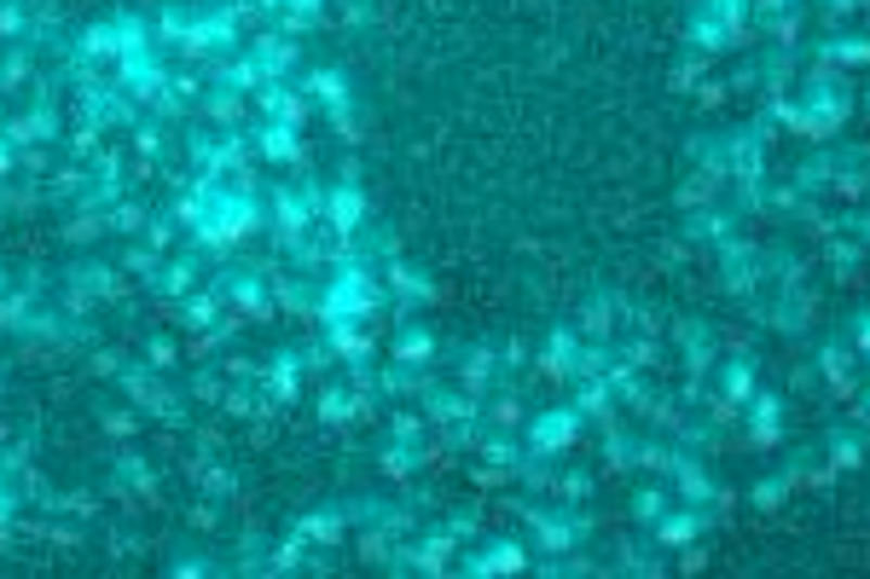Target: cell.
Segmentation results:
<instances>
[{
    "mask_svg": "<svg viewBox=\"0 0 870 579\" xmlns=\"http://www.w3.org/2000/svg\"><path fill=\"white\" fill-rule=\"evenodd\" d=\"M389 308V290H383L372 261H348L331 267V279H320V296H314V325H337V319H378Z\"/></svg>",
    "mask_w": 870,
    "mask_h": 579,
    "instance_id": "cell-1",
    "label": "cell"
},
{
    "mask_svg": "<svg viewBox=\"0 0 870 579\" xmlns=\"http://www.w3.org/2000/svg\"><path fill=\"white\" fill-rule=\"evenodd\" d=\"M239 41H244V18L232 12V0H215V7H197L187 41H180L175 53H187V59H221V53H232Z\"/></svg>",
    "mask_w": 870,
    "mask_h": 579,
    "instance_id": "cell-2",
    "label": "cell"
},
{
    "mask_svg": "<svg viewBox=\"0 0 870 579\" xmlns=\"http://www.w3.org/2000/svg\"><path fill=\"white\" fill-rule=\"evenodd\" d=\"M209 284L239 319H273V272L267 267H221Z\"/></svg>",
    "mask_w": 870,
    "mask_h": 579,
    "instance_id": "cell-3",
    "label": "cell"
},
{
    "mask_svg": "<svg viewBox=\"0 0 870 579\" xmlns=\"http://www.w3.org/2000/svg\"><path fill=\"white\" fill-rule=\"evenodd\" d=\"M76 116H81V123H93V128H133V123H140L133 99L116 88V81H99V76L76 81Z\"/></svg>",
    "mask_w": 870,
    "mask_h": 579,
    "instance_id": "cell-4",
    "label": "cell"
},
{
    "mask_svg": "<svg viewBox=\"0 0 870 579\" xmlns=\"http://www.w3.org/2000/svg\"><path fill=\"white\" fill-rule=\"evenodd\" d=\"M111 81L145 111V99H152L163 81H169V70H163V47H128V53H116Z\"/></svg>",
    "mask_w": 870,
    "mask_h": 579,
    "instance_id": "cell-5",
    "label": "cell"
},
{
    "mask_svg": "<svg viewBox=\"0 0 870 579\" xmlns=\"http://www.w3.org/2000/svg\"><path fill=\"white\" fill-rule=\"evenodd\" d=\"M0 133H7L18 151H29V145H59V140H64V133H59V105H53L47 93H36L18 116H7V128H0Z\"/></svg>",
    "mask_w": 870,
    "mask_h": 579,
    "instance_id": "cell-6",
    "label": "cell"
},
{
    "mask_svg": "<svg viewBox=\"0 0 870 579\" xmlns=\"http://www.w3.org/2000/svg\"><path fill=\"white\" fill-rule=\"evenodd\" d=\"M250 145H256V157L261 163H273V168H296L308 157V145H303V128H291V123H273V116H261L256 128H250Z\"/></svg>",
    "mask_w": 870,
    "mask_h": 579,
    "instance_id": "cell-7",
    "label": "cell"
},
{
    "mask_svg": "<svg viewBox=\"0 0 870 579\" xmlns=\"http://www.w3.org/2000/svg\"><path fill=\"white\" fill-rule=\"evenodd\" d=\"M366 220H372V197L360 192V180L325 185V209H320V227H325V232H360Z\"/></svg>",
    "mask_w": 870,
    "mask_h": 579,
    "instance_id": "cell-8",
    "label": "cell"
},
{
    "mask_svg": "<svg viewBox=\"0 0 870 579\" xmlns=\"http://www.w3.org/2000/svg\"><path fill=\"white\" fill-rule=\"evenodd\" d=\"M111 499L123 504H157V469L140 452H116L111 458Z\"/></svg>",
    "mask_w": 870,
    "mask_h": 579,
    "instance_id": "cell-9",
    "label": "cell"
},
{
    "mask_svg": "<svg viewBox=\"0 0 870 579\" xmlns=\"http://www.w3.org/2000/svg\"><path fill=\"white\" fill-rule=\"evenodd\" d=\"M303 377H308V371H303V353H296V348H279L273 360L261 365L256 388H261V400H273L279 412H284V406H296V395H303Z\"/></svg>",
    "mask_w": 870,
    "mask_h": 579,
    "instance_id": "cell-10",
    "label": "cell"
},
{
    "mask_svg": "<svg viewBox=\"0 0 870 579\" xmlns=\"http://www.w3.org/2000/svg\"><path fill=\"white\" fill-rule=\"evenodd\" d=\"M244 53L261 64V76H267V81H284V76H296V70H303V41L279 36V29H267V36H256V41L244 47Z\"/></svg>",
    "mask_w": 870,
    "mask_h": 579,
    "instance_id": "cell-11",
    "label": "cell"
},
{
    "mask_svg": "<svg viewBox=\"0 0 870 579\" xmlns=\"http://www.w3.org/2000/svg\"><path fill=\"white\" fill-rule=\"evenodd\" d=\"M325 336V348H331V360L337 365H372V353H378V336L360 325V319H337V325H320Z\"/></svg>",
    "mask_w": 870,
    "mask_h": 579,
    "instance_id": "cell-12",
    "label": "cell"
},
{
    "mask_svg": "<svg viewBox=\"0 0 870 579\" xmlns=\"http://www.w3.org/2000/svg\"><path fill=\"white\" fill-rule=\"evenodd\" d=\"M204 261H209V255L197 249V244H192L187 255H163V272L152 279V290H157L163 301H180L187 290H197V284H204Z\"/></svg>",
    "mask_w": 870,
    "mask_h": 579,
    "instance_id": "cell-13",
    "label": "cell"
},
{
    "mask_svg": "<svg viewBox=\"0 0 870 579\" xmlns=\"http://www.w3.org/2000/svg\"><path fill=\"white\" fill-rule=\"evenodd\" d=\"M175 319H180L187 331H209V325H221V319H227L221 290H215V284H197V290H187V296L175 301Z\"/></svg>",
    "mask_w": 870,
    "mask_h": 579,
    "instance_id": "cell-14",
    "label": "cell"
},
{
    "mask_svg": "<svg viewBox=\"0 0 870 579\" xmlns=\"http://www.w3.org/2000/svg\"><path fill=\"white\" fill-rule=\"evenodd\" d=\"M187 481H197V492H204V499H239V469H227L221 458H187Z\"/></svg>",
    "mask_w": 870,
    "mask_h": 579,
    "instance_id": "cell-15",
    "label": "cell"
},
{
    "mask_svg": "<svg viewBox=\"0 0 870 579\" xmlns=\"http://www.w3.org/2000/svg\"><path fill=\"white\" fill-rule=\"evenodd\" d=\"M296 533H303L308 544H320V551H331V544H343V533H348V510L343 504L303 510V516H296Z\"/></svg>",
    "mask_w": 870,
    "mask_h": 579,
    "instance_id": "cell-16",
    "label": "cell"
},
{
    "mask_svg": "<svg viewBox=\"0 0 870 579\" xmlns=\"http://www.w3.org/2000/svg\"><path fill=\"white\" fill-rule=\"evenodd\" d=\"M303 93L314 99V111H348L355 105V93H348V76L343 70H331V64H320V70H308L303 76Z\"/></svg>",
    "mask_w": 870,
    "mask_h": 579,
    "instance_id": "cell-17",
    "label": "cell"
},
{
    "mask_svg": "<svg viewBox=\"0 0 870 579\" xmlns=\"http://www.w3.org/2000/svg\"><path fill=\"white\" fill-rule=\"evenodd\" d=\"M378 279H383V290H389L395 301H430V296H435V284H430L418 267H407V261H400V255H395V261H383V267H378Z\"/></svg>",
    "mask_w": 870,
    "mask_h": 579,
    "instance_id": "cell-18",
    "label": "cell"
},
{
    "mask_svg": "<svg viewBox=\"0 0 870 579\" xmlns=\"http://www.w3.org/2000/svg\"><path fill=\"white\" fill-rule=\"evenodd\" d=\"M197 111L209 116L215 128H244V116H250V99L244 93H232V88H204V99H197Z\"/></svg>",
    "mask_w": 870,
    "mask_h": 579,
    "instance_id": "cell-19",
    "label": "cell"
},
{
    "mask_svg": "<svg viewBox=\"0 0 870 579\" xmlns=\"http://www.w3.org/2000/svg\"><path fill=\"white\" fill-rule=\"evenodd\" d=\"M128 151L140 163H163L169 157V123H157V116H140V123L128 128Z\"/></svg>",
    "mask_w": 870,
    "mask_h": 579,
    "instance_id": "cell-20",
    "label": "cell"
},
{
    "mask_svg": "<svg viewBox=\"0 0 870 579\" xmlns=\"http://www.w3.org/2000/svg\"><path fill=\"white\" fill-rule=\"evenodd\" d=\"M145 220H152V209H145V203L133 197V192H123V197H116L111 209H105V237H140Z\"/></svg>",
    "mask_w": 870,
    "mask_h": 579,
    "instance_id": "cell-21",
    "label": "cell"
},
{
    "mask_svg": "<svg viewBox=\"0 0 870 579\" xmlns=\"http://www.w3.org/2000/svg\"><path fill=\"white\" fill-rule=\"evenodd\" d=\"M192 18H197L192 0H163V7H157V24H152L157 47H180V41H187V29H192Z\"/></svg>",
    "mask_w": 870,
    "mask_h": 579,
    "instance_id": "cell-22",
    "label": "cell"
},
{
    "mask_svg": "<svg viewBox=\"0 0 870 579\" xmlns=\"http://www.w3.org/2000/svg\"><path fill=\"white\" fill-rule=\"evenodd\" d=\"M528 440H534V452H558V447H568V440H575V412H546V417L528 429Z\"/></svg>",
    "mask_w": 870,
    "mask_h": 579,
    "instance_id": "cell-23",
    "label": "cell"
},
{
    "mask_svg": "<svg viewBox=\"0 0 870 579\" xmlns=\"http://www.w3.org/2000/svg\"><path fill=\"white\" fill-rule=\"evenodd\" d=\"M29 76H36V59H29V41H12L7 53H0V93H18V88H29Z\"/></svg>",
    "mask_w": 870,
    "mask_h": 579,
    "instance_id": "cell-24",
    "label": "cell"
},
{
    "mask_svg": "<svg viewBox=\"0 0 870 579\" xmlns=\"http://www.w3.org/2000/svg\"><path fill=\"white\" fill-rule=\"evenodd\" d=\"M36 296H41L36 284H12L7 296H0V331H7V336H18V325H24L29 313H36Z\"/></svg>",
    "mask_w": 870,
    "mask_h": 579,
    "instance_id": "cell-25",
    "label": "cell"
},
{
    "mask_svg": "<svg viewBox=\"0 0 870 579\" xmlns=\"http://www.w3.org/2000/svg\"><path fill=\"white\" fill-rule=\"evenodd\" d=\"M308 556H314L308 539L291 527V539H279L273 551H267V574H296V568H308Z\"/></svg>",
    "mask_w": 870,
    "mask_h": 579,
    "instance_id": "cell-26",
    "label": "cell"
},
{
    "mask_svg": "<svg viewBox=\"0 0 870 579\" xmlns=\"http://www.w3.org/2000/svg\"><path fill=\"white\" fill-rule=\"evenodd\" d=\"M145 417L169 423V429H180V423H192V417H187V395H180V388H169V383H157V395L145 400Z\"/></svg>",
    "mask_w": 870,
    "mask_h": 579,
    "instance_id": "cell-27",
    "label": "cell"
},
{
    "mask_svg": "<svg viewBox=\"0 0 870 579\" xmlns=\"http://www.w3.org/2000/svg\"><path fill=\"white\" fill-rule=\"evenodd\" d=\"M430 353H435V336H430L424 325H400V331H395V360H400V365H424Z\"/></svg>",
    "mask_w": 870,
    "mask_h": 579,
    "instance_id": "cell-28",
    "label": "cell"
},
{
    "mask_svg": "<svg viewBox=\"0 0 870 579\" xmlns=\"http://www.w3.org/2000/svg\"><path fill=\"white\" fill-rule=\"evenodd\" d=\"M18 522H24V492H18L12 475H0V551L12 544V527Z\"/></svg>",
    "mask_w": 870,
    "mask_h": 579,
    "instance_id": "cell-29",
    "label": "cell"
},
{
    "mask_svg": "<svg viewBox=\"0 0 870 579\" xmlns=\"http://www.w3.org/2000/svg\"><path fill=\"white\" fill-rule=\"evenodd\" d=\"M140 360L152 365V371H163V377H169V371H175L180 360H187V353H180V343H175L169 331H152V336H145V353H140Z\"/></svg>",
    "mask_w": 870,
    "mask_h": 579,
    "instance_id": "cell-30",
    "label": "cell"
},
{
    "mask_svg": "<svg viewBox=\"0 0 870 579\" xmlns=\"http://www.w3.org/2000/svg\"><path fill=\"white\" fill-rule=\"evenodd\" d=\"M123 272H128V279H140V284H152L157 272H163V255H157L152 244H140V237H133V244L123 249Z\"/></svg>",
    "mask_w": 870,
    "mask_h": 579,
    "instance_id": "cell-31",
    "label": "cell"
},
{
    "mask_svg": "<svg viewBox=\"0 0 870 579\" xmlns=\"http://www.w3.org/2000/svg\"><path fill=\"white\" fill-rule=\"evenodd\" d=\"M464 568H471V574H506V568H523V544H506V539H499V544H488V551H482L476 562H464Z\"/></svg>",
    "mask_w": 870,
    "mask_h": 579,
    "instance_id": "cell-32",
    "label": "cell"
},
{
    "mask_svg": "<svg viewBox=\"0 0 870 579\" xmlns=\"http://www.w3.org/2000/svg\"><path fill=\"white\" fill-rule=\"evenodd\" d=\"M64 244H99V237H105V215L99 209H76L71 220H64Z\"/></svg>",
    "mask_w": 870,
    "mask_h": 579,
    "instance_id": "cell-33",
    "label": "cell"
},
{
    "mask_svg": "<svg viewBox=\"0 0 870 579\" xmlns=\"http://www.w3.org/2000/svg\"><path fill=\"white\" fill-rule=\"evenodd\" d=\"M99 140H105V128H93V123H76L71 133H64V151H71V163H93L99 151H105Z\"/></svg>",
    "mask_w": 870,
    "mask_h": 579,
    "instance_id": "cell-34",
    "label": "cell"
},
{
    "mask_svg": "<svg viewBox=\"0 0 870 579\" xmlns=\"http://www.w3.org/2000/svg\"><path fill=\"white\" fill-rule=\"evenodd\" d=\"M145 111H152V116H157V123H187V111H192V99H187V93H175V88H169V81H163V88H157L152 99H145Z\"/></svg>",
    "mask_w": 870,
    "mask_h": 579,
    "instance_id": "cell-35",
    "label": "cell"
},
{
    "mask_svg": "<svg viewBox=\"0 0 870 579\" xmlns=\"http://www.w3.org/2000/svg\"><path fill=\"white\" fill-rule=\"evenodd\" d=\"M140 423H145L140 406H111V412L99 417V429H105L111 440H133V435H140Z\"/></svg>",
    "mask_w": 870,
    "mask_h": 579,
    "instance_id": "cell-36",
    "label": "cell"
},
{
    "mask_svg": "<svg viewBox=\"0 0 870 579\" xmlns=\"http://www.w3.org/2000/svg\"><path fill=\"white\" fill-rule=\"evenodd\" d=\"M418 464H424V452L407 447V440H389V447L378 452V469H383V475H412Z\"/></svg>",
    "mask_w": 870,
    "mask_h": 579,
    "instance_id": "cell-37",
    "label": "cell"
},
{
    "mask_svg": "<svg viewBox=\"0 0 870 579\" xmlns=\"http://www.w3.org/2000/svg\"><path fill=\"white\" fill-rule=\"evenodd\" d=\"M111 18H116V41H123V53H128V47H157L152 24H145L140 12H111Z\"/></svg>",
    "mask_w": 870,
    "mask_h": 579,
    "instance_id": "cell-38",
    "label": "cell"
},
{
    "mask_svg": "<svg viewBox=\"0 0 870 579\" xmlns=\"http://www.w3.org/2000/svg\"><path fill=\"white\" fill-rule=\"evenodd\" d=\"M175 237H180V220H175L169 209H163V215H152V220H145L140 244H152L157 255H169V249H175Z\"/></svg>",
    "mask_w": 870,
    "mask_h": 579,
    "instance_id": "cell-39",
    "label": "cell"
},
{
    "mask_svg": "<svg viewBox=\"0 0 870 579\" xmlns=\"http://www.w3.org/2000/svg\"><path fill=\"white\" fill-rule=\"evenodd\" d=\"M29 36V12H24V0H0V41H24Z\"/></svg>",
    "mask_w": 870,
    "mask_h": 579,
    "instance_id": "cell-40",
    "label": "cell"
},
{
    "mask_svg": "<svg viewBox=\"0 0 870 579\" xmlns=\"http://www.w3.org/2000/svg\"><path fill=\"white\" fill-rule=\"evenodd\" d=\"M187 395H192V400H204V406H221V395H227V377H221V365L197 371V377L187 383Z\"/></svg>",
    "mask_w": 870,
    "mask_h": 579,
    "instance_id": "cell-41",
    "label": "cell"
},
{
    "mask_svg": "<svg viewBox=\"0 0 870 579\" xmlns=\"http://www.w3.org/2000/svg\"><path fill=\"white\" fill-rule=\"evenodd\" d=\"M488 377H494V348H476L471 360H464L459 383H464V388H471V395H476V388H488Z\"/></svg>",
    "mask_w": 870,
    "mask_h": 579,
    "instance_id": "cell-42",
    "label": "cell"
},
{
    "mask_svg": "<svg viewBox=\"0 0 870 579\" xmlns=\"http://www.w3.org/2000/svg\"><path fill=\"white\" fill-rule=\"evenodd\" d=\"M424 412H395L389 417V440H407V447H418V440H424Z\"/></svg>",
    "mask_w": 870,
    "mask_h": 579,
    "instance_id": "cell-43",
    "label": "cell"
},
{
    "mask_svg": "<svg viewBox=\"0 0 870 579\" xmlns=\"http://www.w3.org/2000/svg\"><path fill=\"white\" fill-rule=\"evenodd\" d=\"M123 365H128V360H123V348H105V343H93V348H88V371H93V377H116Z\"/></svg>",
    "mask_w": 870,
    "mask_h": 579,
    "instance_id": "cell-44",
    "label": "cell"
},
{
    "mask_svg": "<svg viewBox=\"0 0 870 579\" xmlns=\"http://www.w3.org/2000/svg\"><path fill=\"white\" fill-rule=\"evenodd\" d=\"M221 377H227V383H256L261 365L250 360V353H227V360H221Z\"/></svg>",
    "mask_w": 870,
    "mask_h": 579,
    "instance_id": "cell-45",
    "label": "cell"
},
{
    "mask_svg": "<svg viewBox=\"0 0 870 579\" xmlns=\"http://www.w3.org/2000/svg\"><path fill=\"white\" fill-rule=\"evenodd\" d=\"M187 522H192V527H204V533H209V527L221 522V504H215V499H197V504L187 510Z\"/></svg>",
    "mask_w": 870,
    "mask_h": 579,
    "instance_id": "cell-46",
    "label": "cell"
},
{
    "mask_svg": "<svg viewBox=\"0 0 870 579\" xmlns=\"http://www.w3.org/2000/svg\"><path fill=\"white\" fill-rule=\"evenodd\" d=\"M325 123H331V133H337L343 145H355V140H360V128H355V111H331Z\"/></svg>",
    "mask_w": 870,
    "mask_h": 579,
    "instance_id": "cell-47",
    "label": "cell"
},
{
    "mask_svg": "<svg viewBox=\"0 0 870 579\" xmlns=\"http://www.w3.org/2000/svg\"><path fill=\"white\" fill-rule=\"evenodd\" d=\"M169 574H221V562H204V556H180V562H169Z\"/></svg>",
    "mask_w": 870,
    "mask_h": 579,
    "instance_id": "cell-48",
    "label": "cell"
},
{
    "mask_svg": "<svg viewBox=\"0 0 870 579\" xmlns=\"http://www.w3.org/2000/svg\"><path fill=\"white\" fill-rule=\"evenodd\" d=\"M12 175H18V145L0 133V180H12Z\"/></svg>",
    "mask_w": 870,
    "mask_h": 579,
    "instance_id": "cell-49",
    "label": "cell"
},
{
    "mask_svg": "<svg viewBox=\"0 0 870 579\" xmlns=\"http://www.w3.org/2000/svg\"><path fill=\"white\" fill-rule=\"evenodd\" d=\"M494 423H499V429H511V423H523V406H516V400H499V406H494Z\"/></svg>",
    "mask_w": 870,
    "mask_h": 579,
    "instance_id": "cell-50",
    "label": "cell"
},
{
    "mask_svg": "<svg viewBox=\"0 0 870 579\" xmlns=\"http://www.w3.org/2000/svg\"><path fill=\"white\" fill-rule=\"evenodd\" d=\"M0 215H18V185L0 180Z\"/></svg>",
    "mask_w": 870,
    "mask_h": 579,
    "instance_id": "cell-51",
    "label": "cell"
},
{
    "mask_svg": "<svg viewBox=\"0 0 870 579\" xmlns=\"http://www.w3.org/2000/svg\"><path fill=\"white\" fill-rule=\"evenodd\" d=\"M279 7H291V12H320L325 0H279Z\"/></svg>",
    "mask_w": 870,
    "mask_h": 579,
    "instance_id": "cell-52",
    "label": "cell"
},
{
    "mask_svg": "<svg viewBox=\"0 0 870 579\" xmlns=\"http://www.w3.org/2000/svg\"><path fill=\"white\" fill-rule=\"evenodd\" d=\"M7 290H12V272H7V267H0V296H7Z\"/></svg>",
    "mask_w": 870,
    "mask_h": 579,
    "instance_id": "cell-53",
    "label": "cell"
},
{
    "mask_svg": "<svg viewBox=\"0 0 870 579\" xmlns=\"http://www.w3.org/2000/svg\"><path fill=\"white\" fill-rule=\"evenodd\" d=\"M0 128H7V105H0Z\"/></svg>",
    "mask_w": 870,
    "mask_h": 579,
    "instance_id": "cell-54",
    "label": "cell"
}]
</instances>
